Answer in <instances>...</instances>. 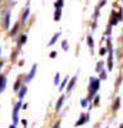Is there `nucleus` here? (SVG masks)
Here are the masks:
<instances>
[{"label": "nucleus", "mask_w": 123, "mask_h": 128, "mask_svg": "<svg viewBox=\"0 0 123 128\" xmlns=\"http://www.w3.org/2000/svg\"><path fill=\"white\" fill-rule=\"evenodd\" d=\"M80 105H82L83 108L89 107V100H87V98H82V100H80Z\"/></svg>", "instance_id": "b1692460"}, {"label": "nucleus", "mask_w": 123, "mask_h": 128, "mask_svg": "<svg viewBox=\"0 0 123 128\" xmlns=\"http://www.w3.org/2000/svg\"><path fill=\"white\" fill-rule=\"evenodd\" d=\"M10 14H12L10 9H6L5 12H3V18H2L3 28H5V30H7V32L10 30Z\"/></svg>", "instance_id": "f03ea898"}, {"label": "nucleus", "mask_w": 123, "mask_h": 128, "mask_svg": "<svg viewBox=\"0 0 123 128\" xmlns=\"http://www.w3.org/2000/svg\"><path fill=\"white\" fill-rule=\"evenodd\" d=\"M97 27V22H93V23H92V28H96Z\"/></svg>", "instance_id": "e433bc0d"}, {"label": "nucleus", "mask_w": 123, "mask_h": 128, "mask_svg": "<svg viewBox=\"0 0 123 128\" xmlns=\"http://www.w3.org/2000/svg\"><path fill=\"white\" fill-rule=\"evenodd\" d=\"M62 47H63L64 51L69 50V43H67V40H63V41H62Z\"/></svg>", "instance_id": "c85d7f7f"}, {"label": "nucleus", "mask_w": 123, "mask_h": 128, "mask_svg": "<svg viewBox=\"0 0 123 128\" xmlns=\"http://www.w3.org/2000/svg\"><path fill=\"white\" fill-rule=\"evenodd\" d=\"M0 56H2V46H0Z\"/></svg>", "instance_id": "79ce46f5"}, {"label": "nucleus", "mask_w": 123, "mask_h": 128, "mask_svg": "<svg viewBox=\"0 0 123 128\" xmlns=\"http://www.w3.org/2000/svg\"><path fill=\"white\" fill-rule=\"evenodd\" d=\"M3 66H5V61H3V60H0V70L3 68Z\"/></svg>", "instance_id": "4c0bfd02"}, {"label": "nucleus", "mask_w": 123, "mask_h": 128, "mask_svg": "<svg viewBox=\"0 0 123 128\" xmlns=\"http://www.w3.org/2000/svg\"><path fill=\"white\" fill-rule=\"evenodd\" d=\"M36 70H37V64H33L32 68H30V71H29L26 76H24V78H23V84H27V82H30L34 78V76H36Z\"/></svg>", "instance_id": "7ed1b4c3"}, {"label": "nucleus", "mask_w": 123, "mask_h": 128, "mask_svg": "<svg viewBox=\"0 0 123 128\" xmlns=\"http://www.w3.org/2000/svg\"><path fill=\"white\" fill-rule=\"evenodd\" d=\"M76 81H77V77H76V76H73V78L70 77V81H69L67 87H66V91H67V94H70V92H72V90L74 88V84H76Z\"/></svg>", "instance_id": "1a4fd4ad"}, {"label": "nucleus", "mask_w": 123, "mask_h": 128, "mask_svg": "<svg viewBox=\"0 0 123 128\" xmlns=\"http://www.w3.org/2000/svg\"><path fill=\"white\" fill-rule=\"evenodd\" d=\"M116 16H117L119 22H123V10H122V7H119V12H116Z\"/></svg>", "instance_id": "4be33fe9"}, {"label": "nucleus", "mask_w": 123, "mask_h": 128, "mask_svg": "<svg viewBox=\"0 0 123 128\" xmlns=\"http://www.w3.org/2000/svg\"><path fill=\"white\" fill-rule=\"evenodd\" d=\"M110 34H112V27L107 24V27H106V30H105V36L106 37H110Z\"/></svg>", "instance_id": "bb28decb"}, {"label": "nucleus", "mask_w": 123, "mask_h": 128, "mask_svg": "<svg viewBox=\"0 0 123 128\" xmlns=\"http://www.w3.org/2000/svg\"><path fill=\"white\" fill-rule=\"evenodd\" d=\"M122 84V76H119L117 77V80H116V84H114V88L116 90H119V86Z\"/></svg>", "instance_id": "cd10ccee"}, {"label": "nucleus", "mask_w": 123, "mask_h": 128, "mask_svg": "<svg viewBox=\"0 0 123 128\" xmlns=\"http://www.w3.org/2000/svg\"><path fill=\"white\" fill-rule=\"evenodd\" d=\"M20 24H22L20 22H16V24L13 26V28H12V30H10V33H9L10 37H14L19 33V30H20Z\"/></svg>", "instance_id": "9b49d317"}, {"label": "nucleus", "mask_w": 123, "mask_h": 128, "mask_svg": "<svg viewBox=\"0 0 123 128\" xmlns=\"http://www.w3.org/2000/svg\"><path fill=\"white\" fill-rule=\"evenodd\" d=\"M26 94H27V87H26V86L23 84V86H22V88H20V90H19V92H17V97H19V100H23Z\"/></svg>", "instance_id": "2eb2a0df"}, {"label": "nucleus", "mask_w": 123, "mask_h": 128, "mask_svg": "<svg viewBox=\"0 0 123 128\" xmlns=\"http://www.w3.org/2000/svg\"><path fill=\"white\" fill-rule=\"evenodd\" d=\"M99 101H100V97H99V94H96L95 98H93V105H95V107H99V104H100Z\"/></svg>", "instance_id": "5701e85b"}, {"label": "nucleus", "mask_w": 123, "mask_h": 128, "mask_svg": "<svg viewBox=\"0 0 123 128\" xmlns=\"http://www.w3.org/2000/svg\"><path fill=\"white\" fill-rule=\"evenodd\" d=\"M99 78H100V81L102 80H106V78H107V70H103V71H102L100 73V76H99Z\"/></svg>", "instance_id": "393cba45"}, {"label": "nucleus", "mask_w": 123, "mask_h": 128, "mask_svg": "<svg viewBox=\"0 0 123 128\" xmlns=\"http://www.w3.org/2000/svg\"><path fill=\"white\" fill-rule=\"evenodd\" d=\"M106 2H107V0H100V2H99V4H97V7H96V10H100L102 7L106 4Z\"/></svg>", "instance_id": "c756f323"}, {"label": "nucleus", "mask_w": 123, "mask_h": 128, "mask_svg": "<svg viewBox=\"0 0 123 128\" xmlns=\"http://www.w3.org/2000/svg\"><path fill=\"white\" fill-rule=\"evenodd\" d=\"M22 124L23 127H27V120H22Z\"/></svg>", "instance_id": "f704fd0d"}, {"label": "nucleus", "mask_w": 123, "mask_h": 128, "mask_svg": "<svg viewBox=\"0 0 123 128\" xmlns=\"http://www.w3.org/2000/svg\"><path fill=\"white\" fill-rule=\"evenodd\" d=\"M119 128H123V122H122V124H120V127H119Z\"/></svg>", "instance_id": "a19ab883"}, {"label": "nucleus", "mask_w": 123, "mask_h": 128, "mask_svg": "<svg viewBox=\"0 0 123 128\" xmlns=\"http://www.w3.org/2000/svg\"><path fill=\"white\" fill-rule=\"evenodd\" d=\"M119 24V18L116 16V10H113L112 13H110V20H109V26L110 27H113V26H117Z\"/></svg>", "instance_id": "423d86ee"}, {"label": "nucleus", "mask_w": 123, "mask_h": 128, "mask_svg": "<svg viewBox=\"0 0 123 128\" xmlns=\"http://www.w3.org/2000/svg\"><path fill=\"white\" fill-rule=\"evenodd\" d=\"M49 57H50V58H56V57H57V53H56V51H52L50 54H49Z\"/></svg>", "instance_id": "473e14b6"}, {"label": "nucleus", "mask_w": 123, "mask_h": 128, "mask_svg": "<svg viewBox=\"0 0 123 128\" xmlns=\"http://www.w3.org/2000/svg\"><path fill=\"white\" fill-rule=\"evenodd\" d=\"M100 88V78L99 77H90L89 78V87H87V91H89V96H87V100H93L95 96L97 94Z\"/></svg>", "instance_id": "f257e3e1"}, {"label": "nucleus", "mask_w": 123, "mask_h": 128, "mask_svg": "<svg viewBox=\"0 0 123 128\" xmlns=\"http://www.w3.org/2000/svg\"><path fill=\"white\" fill-rule=\"evenodd\" d=\"M55 86H57V87H59L60 86V74L59 73H56V76H55Z\"/></svg>", "instance_id": "a878e982"}, {"label": "nucleus", "mask_w": 123, "mask_h": 128, "mask_svg": "<svg viewBox=\"0 0 123 128\" xmlns=\"http://www.w3.org/2000/svg\"><path fill=\"white\" fill-rule=\"evenodd\" d=\"M16 127H17V125H14V124H12V125H10L9 128H16Z\"/></svg>", "instance_id": "ea45409f"}, {"label": "nucleus", "mask_w": 123, "mask_h": 128, "mask_svg": "<svg viewBox=\"0 0 123 128\" xmlns=\"http://www.w3.org/2000/svg\"><path fill=\"white\" fill-rule=\"evenodd\" d=\"M60 34H62V33H60V32H59V33H56L55 36L52 37V38H50V41H49V46H53V44H55L56 41L59 40V37H60Z\"/></svg>", "instance_id": "6ab92c4d"}, {"label": "nucleus", "mask_w": 123, "mask_h": 128, "mask_svg": "<svg viewBox=\"0 0 123 128\" xmlns=\"http://www.w3.org/2000/svg\"><path fill=\"white\" fill-rule=\"evenodd\" d=\"M64 0H56L55 2V9H63Z\"/></svg>", "instance_id": "412c9836"}, {"label": "nucleus", "mask_w": 123, "mask_h": 128, "mask_svg": "<svg viewBox=\"0 0 123 128\" xmlns=\"http://www.w3.org/2000/svg\"><path fill=\"white\" fill-rule=\"evenodd\" d=\"M52 128H60V122H55V125H53Z\"/></svg>", "instance_id": "c9c22d12"}, {"label": "nucleus", "mask_w": 123, "mask_h": 128, "mask_svg": "<svg viewBox=\"0 0 123 128\" xmlns=\"http://www.w3.org/2000/svg\"><path fill=\"white\" fill-rule=\"evenodd\" d=\"M16 58H17V50L13 51V54H12V61H16Z\"/></svg>", "instance_id": "2f4dec72"}, {"label": "nucleus", "mask_w": 123, "mask_h": 128, "mask_svg": "<svg viewBox=\"0 0 123 128\" xmlns=\"http://www.w3.org/2000/svg\"><path fill=\"white\" fill-rule=\"evenodd\" d=\"M29 16H30V7H29V2H27V4H26V7H24V10H23V14H22V18H20V23H26L27 22V18Z\"/></svg>", "instance_id": "39448f33"}, {"label": "nucleus", "mask_w": 123, "mask_h": 128, "mask_svg": "<svg viewBox=\"0 0 123 128\" xmlns=\"http://www.w3.org/2000/svg\"><path fill=\"white\" fill-rule=\"evenodd\" d=\"M106 66H107V67H106L107 73L113 70V51H109V56H107V64H106Z\"/></svg>", "instance_id": "0eeeda50"}, {"label": "nucleus", "mask_w": 123, "mask_h": 128, "mask_svg": "<svg viewBox=\"0 0 123 128\" xmlns=\"http://www.w3.org/2000/svg\"><path fill=\"white\" fill-rule=\"evenodd\" d=\"M116 53H117V56H116V58H117V60H120V58H122V56H120V50H116Z\"/></svg>", "instance_id": "72a5a7b5"}, {"label": "nucleus", "mask_w": 123, "mask_h": 128, "mask_svg": "<svg viewBox=\"0 0 123 128\" xmlns=\"http://www.w3.org/2000/svg\"><path fill=\"white\" fill-rule=\"evenodd\" d=\"M105 66H106V64H105V61H103V60H100V61H97V64H96V67H95L96 73H99V74H100L102 71H103V70L106 68Z\"/></svg>", "instance_id": "f8f14e48"}, {"label": "nucleus", "mask_w": 123, "mask_h": 128, "mask_svg": "<svg viewBox=\"0 0 123 128\" xmlns=\"http://www.w3.org/2000/svg\"><path fill=\"white\" fill-rule=\"evenodd\" d=\"M106 53H107V47H100L99 54H100V56H106Z\"/></svg>", "instance_id": "7c9ffc66"}, {"label": "nucleus", "mask_w": 123, "mask_h": 128, "mask_svg": "<svg viewBox=\"0 0 123 128\" xmlns=\"http://www.w3.org/2000/svg\"><path fill=\"white\" fill-rule=\"evenodd\" d=\"M122 2H123V0H122Z\"/></svg>", "instance_id": "37998d69"}, {"label": "nucleus", "mask_w": 123, "mask_h": 128, "mask_svg": "<svg viewBox=\"0 0 123 128\" xmlns=\"http://www.w3.org/2000/svg\"><path fill=\"white\" fill-rule=\"evenodd\" d=\"M89 118H90V114H89V112H86V114L82 112L80 117H79V120H77V122L74 124V125H76V127H83V125L89 121Z\"/></svg>", "instance_id": "20e7f679"}, {"label": "nucleus", "mask_w": 123, "mask_h": 128, "mask_svg": "<svg viewBox=\"0 0 123 128\" xmlns=\"http://www.w3.org/2000/svg\"><path fill=\"white\" fill-rule=\"evenodd\" d=\"M60 17H62V9H56V10H55V16H53L55 22H59Z\"/></svg>", "instance_id": "aec40b11"}, {"label": "nucleus", "mask_w": 123, "mask_h": 128, "mask_svg": "<svg viewBox=\"0 0 123 128\" xmlns=\"http://www.w3.org/2000/svg\"><path fill=\"white\" fill-rule=\"evenodd\" d=\"M64 101H66V96H63V94H62V96L59 97V100H57V102H56V111H60V108H62V107H63L64 105Z\"/></svg>", "instance_id": "9d476101"}, {"label": "nucleus", "mask_w": 123, "mask_h": 128, "mask_svg": "<svg viewBox=\"0 0 123 128\" xmlns=\"http://www.w3.org/2000/svg\"><path fill=\"white\" fill-rule=\"evenodd\" d=\"M26 41H27V34H22V36L19 37V40H17V46H19V48H20V47H22L23 44L26 43Z\"/></svg>", "instance_id": "a211bd4d"}, {"label": "nucleus", "mask_w": 123, "mask_h": 128, "mask_svg": "<svg viewBox=\"0 0 123 128\" xmlns=\"http://www.w3.org/2000/svg\"><path fill=\"white\" fill-rule=\"evenodd\" d=\"M27 107H29V104H23V105H22L23 110H27Z\"/></svg>", "instance_id": "58836bf2"}, {"label": "nucleus", "mask_w": 123, "mask_h": 128, "mask_svg": "<svg viewBox=\"0 0 123 128\" xmlns=\"http://www.w3.org/2000/svg\"><path fill=\"white\" fill-rule=\"evenodd\" d=\"M6 86H7V77L5 74H0V94L6 90Z\"/></svg>", "instance_id": "6e6552de"}, {"label": "nucleus", "mask_w": 123, "mask_h": 128, "mask_svg": "<svg viewBox=\"0 0 123 128\" xmlns=\"http://www.w3.org/2000/svg\"><path fill=\"white\" fill-rule=\"evenodd\" d=\"M87 46H89V48H90V53L93 54V48H95V40H93L92 34H87Z\"/></svg>", "instance_id": "dca6fc26"}, {"label": "nucleus", "mask_w": 123, "mask_h": 128, "mask_svg": "<svg viewBox=\"0 0 123 128\" xmlns=\"http://www.w3.org/2000/svg\"><path fill=\"white\" fill-rule=\"evenodd\" d=\"M22 86H23V80H22V78H17V80L14 81V84H13V91L14 92H19V90L22 88Z\"/></svg>", "instance_id": "4468645a"}, {"label": "nucleus", "mask_w": 123, "mask_h": 128, "mask_svg": "<svg viewBox=\"0 0 123 128\" xmlns=\"http://www.w3.org/2000/svg\"><path fill=\"white\" fill-rule=\"evenodd\" d=\"M69 81H70V77H64L63 78V81L60 82V86H59V91H62V90H64V88L67 87Z\"/></svg>", "instance_id": "f3484780"}, {"label": "nucleus", "mask_w": 123, "mask_h": 128, "mask_svg": "<svg viewBox=\"0 0 123 128\" xmlns=\"http://www.w3.org/2000/svg\"><path fill=\"white\" fill-rule=\"evenodd\" d=\"M119 108H120V97H116V98L113 100V104H112V111L116 112Z\"/></svg>", "instance_id": "ddd939ff"}]
</instances>
